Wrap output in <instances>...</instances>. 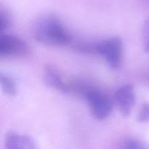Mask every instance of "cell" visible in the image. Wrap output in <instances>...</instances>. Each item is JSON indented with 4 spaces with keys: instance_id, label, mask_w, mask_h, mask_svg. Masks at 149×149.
<instances>
[{
    "instance_id": "8",
    "label": "cell",
    "mask_w": 149,
    "mask_h": 149,
    "mask_svg": "<svg viewBox=\"0 0 149 149\" xmlns=\"http://www.w3.org/2000/svg\"><path fill=\"white\" fill-rule=\"evenodd\" d=\"M0 87L5 94L14 96L17 93V87L14 80L0 71Z\"/></svg>"
},
{
    "instance_id": "6",
    "label": "cell",
    "mask_w": 149,
    "mask_h": 149,
    "mask_svg": "<svg viewBox=\"0 0 149 149\" xmlns=\"http://www.w3.org/2000/svg\"><path fill=\"white\" fill-rule=\"evenodd\" d=\"M4 145L6 149H37L36 142L31 136L14 131L6 134Z\"/></svg>"
},
{
    "instance_id": "11",
    "label": "cell",
    "mask_w": 149,
    "mask_h": 149,
    "mask_svg": "<svg viewBox=\"0 0 149 149\" xmlns=\"http://www.w3.org/2000/svg\"><path fill=\"white\" fill-rule=\"evenodd\" d=\"M146 32V42L144 45V51L145 52L149 53V20L147 23Z\"/></svg>"
},
{
    "instance_id": "10",
    "label": "cell",
    "mask_w": 149,
    "mask_h": 149,
    "mask_svg": "<svg viewBox=\"0 0 149 149\" xmlns=\"http://www.w3.org/2000/svg\"><path fill=\"white\" fill-rule=\"evenodd\" d=\"M138 121L140 123L149 122V103H144L142 105L138 115Z\"/></svg>"
},
{
    "instance_id": "9",
    "label": "cell",
    "mask_w": 149,
    "mask_h": 149,
    "mask_svg": "<svg viewBox=\"0 0 149 149\" xmlns=\"http://www.w3.org/2000/svg\"><path fill=\"white\" fill-rule=\"evenodd\" d=\"M122 149H149V145L142 140L129 139L124 143Z\"/></svg>"
},
{
    "instance_id": "3",
    "label": "cell",
    "mask_w": 149,
    "mask_h": 149,
    "mask_svg": "<svg viewBox=\"0 0 149 149\" xmlns=\"http://www.w3.org/2000/svg\"><path fill=\"white\" fill-rule=\"evenodd\" d=\"M86 99L93 116L98 120L107 118L113 110V102L109 96L96 89H90L85 92Z\"/></svg>"
},
{
    "instance_id": "2",
    "label": "cell",
    "mask_w": 149,
    "mask_h": 149,
    "mask_svg": "<svg viewBox=\"0 0 149 149\" xmlns=\"http://www.w3.org/2000/svg\"><path fill=\"white\" fill-rule=\"evenodd\" d=\"M96 51L106 59L108 64L113 69H118L122 63L124 45L119 37H113L99 42L96 46Z\"/></svg>"
},
{
    "instance_id": "4",
    "label": "cell",
    "mask_w": 149,
    "mask_h": 149,
    "mask_svg": "<svg viewBox=\"0 0 149 149\" xmlns=\"http://www.w3.org/2000/svg\"><path fill=\"white\" fill-rule=\"evenodd\" d=\"M30 52L28 44L20 37L11 34H0V56H21Z\"/></svg>"
},
{
    "instance_id": "1",
    "label": "cell",
    "mask_w": 149,
    "mask_h": 149,
    "mask_svg": "<svg viewBox=\"0 0 149 149\" xmlns=\"http://www.w3.org/2000/svg\"><path fill=\"white\" fill-rule=\"evenodd\" d=\"M33 37L38 42L49 45H64L70 41V36L62 22L55 15L39 19L33 28Z\"/></svg>"
},
{
    "instance_id": "5",
    "label": "cell",
    "mask_w": 149,
    "mask_h": 149,
    "mask_svg": "<svg viewBox=\"0 0 149 149\" xmlns=\"http://www.w3.org/2000/svg\"><path fill=\"white\" fill-rule=\"evenodd\" d=\"M114 99L121 113L125 117L129 116L136 103L134 86L131 84L122 86L115 92Z\"/></svg>"
},
{
    "instance_id": "12",
    "label": "cell",
    "mask_w": 149,
    "mask_h": 149,
    "mask_svg": "<svg viewBox=\"0 0 149 149\" xmlns=\"http://www.w3.org/2000/svg\"><path fill=\"white\" fill-rule=\"evenodd\" d=\"M7 26V20L5 16L3 15L1 13H0V34L5 29Z\"/></svg>"
},
{
    "instance_id": "7",
    "label": "cell",
    "mask_w": 149,
    "mask_h": 149,
    "mask_svg": "<svg viewBox=\"0 0 149 149\" xmlns=\"http://www.w3.org/2000/svg\"><path fill=\"white\" fill-rule=\"evenodd\" d=\"M43 80L45 84L49 87L55 88L61 90H65L66 86L64 85L61 76L50 67L45 70L43 75Z\"/></svg>"
}]
</instances>
